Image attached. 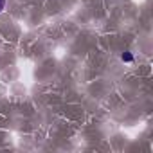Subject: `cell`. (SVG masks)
I'll list each match as a JSON object with an SVG mask.
<instances>
[{
    "label": "cell",
    "mask_w": 153,
    "mask_h": 153,
    "mask_svg": "<svg viewBox=\"0 0 153 153\" xmlns=\"http://www.w3.org/2000/svg\"><path fill=\"white\" fill-rule=\"evenodd\" d=\"M131 59H133V56H131L130 52H124V54H123V61H131Z\"/></svg>",
    "instance_id": "obj_1"
},
{
    "label": "cell",
    "mask_w": 153,
    "mask_h": 153,
    "mask_svg": "<svg viewBox=\"0 0 153 153\" xmlns=\"http://www.w3.org/2000/svg\"><path fill=\"white\" fill-rule=\"evenodd\" d=\"M4 7H6V0H0V13L4 11Z\"/></svg>",
    "instance_id": "obj_2"
}]
</instances>
